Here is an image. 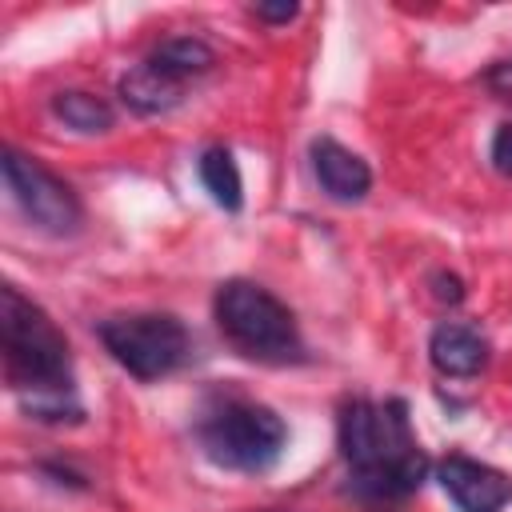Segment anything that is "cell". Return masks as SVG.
Wrapping results in <instances>:
<instances>
[{"label":"cell","mask_w":512,"mask_h":512,"mask_svg":"<svg viewBox=\"0 0 512 512\" xmlns=\"http://www.w3.org/2000/svg\"><path fill=\"white\" fill-rule=\"evenodd\" d=\"M492 164H496V172L512 176V124L496 128V136H492Z\"/></svg>","instance_id":"obj_15"},{"label":"cell","mask_w":512,"mask_h":512,"mask_svg":"<svg viewBox=\"0 0 512 512\" xmlns=\"http://www.w3.org/2000/svg\"><path fill=\"white\" fill-rule=\"evenodd\" d=\"M308 156H312V172H316V180H320V188H324L328 200H336V204H356V200L368 196V188H372V168H368L356 152H348V148L336 144L332 136H316L312 148H308Z\"/></svg>","instance_id":"obj_8"},{"label":"cell","mask_w":512,"mask_h":512,"mask_svg":"<svg viewBox=\"0 0 512 512\" xmlns=\"http://www.w3.org/2000/svg\"><path fill=\"white\" fill-rule=\"evenodd\" d=\"M52 112L68 124V128H76V132H108L112 128V120H116V112H112V104L108 100H100L96 92H84V88H68V92H56L52 96Z\"/></svg>","instance_id":"obj_13"},{"label":"cell","mask_w":512,"mask_h":512,"mask_svg":"<svg viewBox=\"0 0 512 512\" xmlns=\"http://www.w3.org/2000/svg\"><path fill=\"white\" fill-rule=\"evenodd\" d=\"M0 348L8 388L20 396V408L32 420L64 424L84 416L72 384V352L64 332L16 284L0 288Z\"/></svg>","instance_id":"obj_1"},{"label":"cell","mask_w":512,"mask_h":512,"mask_svg":"<svg viewBox=\"0 0 512 512\" xmlns=\"http://www.w3.org/2000/svg\"><path fill=\"white\" fill-rule=\"evenodd\" d=\"M296 12H300V4H288V0H280V4H256L252 8V16L264 20V24H288Z\"/></svg>","instance_id":"obj_16"},{"label":"cell","mask_w":512,"mask_h":512,"mask_svg":"<svg viewBox=\"0 0 512 512\" xmlns=\"http://www.w3.org/2000/svg\"><path fill=\"white\" fill-rule=\"evenodd\" d=\"M104 352L136 380H160L188 360V328L172 312H120L96 324Z\"/></svg>","instance_id":"obj_5"},{"label":"cell","mask_w":512,"mask_h":512,"mask_svg":"<svg viewBox=\"0 0 512 512\" xmlns=\"http://www.w3.org/2000/svg\"><path fill=\"white\" fill-rule=\"evenodd\" d=\"M340 456L352 468V492L364 500H404L428 476V456L408 428L404 400H348L340 408Z\"/></svg>","instance_id":"obj_2"},{"label":"cell","mask_w":512,"mask_h":512,"mask_svg":"<svg viewBox=\"0 0 512 512\" xmlns=\"http://www.w3.org/2000/svg\"><path fill=\"white\" fill-rule=\"evenodd\" d=\"M120 100L136 116H164V112H172L184 100V84L168 80L164 72H156L144 60V64H136V68H128L120 76Z\"/></svg>","instance_id":"obj_10"},{"label":"cell","mask_w":512,"mask_h":512,"mask_svg":"<svg viewBox=\"0 0 512 512\" xmlns=\"http://www.w3.org/2000/svg\"><path fill=\"white\" fill-rule=\"evenodd\" d=\"M212 312L224 340L252 360L284 364V360H300L304 352L292 308L256 280H224L216 288Z\"/></svg>","instance_id":"obj_3"},{"label":"cell","mask_w":512,"mask_h":512,"mask_svg":"<svg viewBox=\"0 0 512 512\" xmlns=\"http://www.w3.org/2000/svg\"><path fill=\"white\" fill-rule=\"evenodd\" d=\"M0 168H4V188L8 196L16 200V208L44 232L52 236H68L80 228V200L76 192L56 176L48 172L36 156H24L20 148H4L0 156Z\"/></svg>","instance_id":"obj_6"},{"label":"cell","mask_w":512,"mask_h":512,"mask_svg":"<svg viewBox=\"0 0 512 512\" xmlns=\"http://www.w3.org/2000/svg\"><path fill=\"white\" fill-rule=\"evenodd\" d=\"M484 80H488V88H492V92H500V96H512V60H500V64H492Z\"/></svg>","instance_id":"obj_17"},{"label":"cell","mask_w":512,"mask_h":512,"mask_svg":"<svg viewBox=\"0 0 512 512\" xmlns=\"http://www.w3.org/2000/svg\"><path fill=\"white\" fill-rule=\"evenodd\" d=\"M148 64H152L156 72H164L168 80L188 84L192 76L212 72L216 52H212V44H204L200 36H168V40H160V44L148 52Z\"/></svg>","instance_id":"obj_11"},{"label":"cell","mask_w":512,"mask_h":512,"mask_svg":"<svg viewBox=\"0 0 512 512\" xmlns=\"http://www.w3.org/2000/svg\"><path fill=\"white\" fill-rule=\"evenodd\" d=\"M196 168H200V184L208 188V196L224 212H240V204H244V180H240V168H236L232 152L220 148V144H212V148H204V156H200Z\"/></svg>","instance_id":"obj_12"},{"label":"cell","mask_w":512,"mask_h":512,"mask_svg":"<svg viewBox=\"0 0 512 512\" xmlns=\"http://www.w3.org/2000/svg\"><path fill=\"white\" fill-rule=\"evenodd\" d=\"M436 480L460 512H500L512 500V480L500 468L472 460L464 452H448L436 464Z\"/></svg>","instance_id":"obj_7"},{"label":"cell","mask_w":512,"mask_h":512,"mask_svg":"<svg viewBox=\"0 0 512 512\" xmlns=\"http://www.w3.org/2000/svg\"><path fill=\"white\" fill-rule=\"evenodd\" d=\"M196 440H200L204 456L216 468H228V472H268L280 460L284 444H288V428H284V420L268 404L224 396L220 404H212L200 416Z\"/></svg>","instance_id":"obj_4"},{"label":"cell","mask_w":512,"mask_h":512,"mask_svg":"<svg viewBox=\"0 0 512 512\" xmlns=\"http://www.w3.org/2000/svg\"><path fill=\"white\" fill-rule=\"evenodd\" d=\"M428 284H432V296H436L440 304H460V300H464V280H460L456 272H444V268H440V272H432Z\"/></svg>","instance_id":"obj_14"},{"label":"cell","mask_w":512,"mask_h":512,"mask_svg":"<svg viewBox=\"0 0 512 512\" xmlns=\"http://www.w3.org/2000/svg\"><path fill=\"white\" fill-rule=\"evenodd\" d=\"M428 360H432V368L440 376L468 380V376H480L484 372V364H488V340L472 324L444 320L428 336Z\"/></svg>","instance_id":"obj_9"}]
</instances>
